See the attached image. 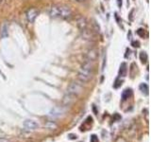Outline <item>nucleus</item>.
Instances as JSON below:
<instances>
[{"label": "nucleus", "mask_w": 151, "mask_h": 142, "mask_svg": "<svg viewBox=\"0 0 151 142\" xmlns=\"http://www.w3.org/2000/svg\"><path fill=\"white\" fill-rule=\"evenodd\" d=\"M75 1H77V2H83V1H85V0H75Z\"/></svg>", "instance_id": "25"}, {"label": "nucleus", "mask_w": 151, "mask_h": 142, "mask_svg": "<svg viewBox=\"0 0 151 142\" xmlns=\"http://www.w3.org/2000/svg\"><path fill=\"white\" fill-rule=\"evenodd\" d=\"M0 142H11V141L6 139V138H4V137H0Z\"/></svg>", "instance_id": "23"}, {"label": "nucleus", "mask_w": 151, "mask_h": 142, "mask_svg": "<svg viewBox=\"0 0 151 142\" xmlns=\"http://www.w3.org/2000/svg\"><path fill=\"white\" fill-rule=\"evenodd\" d=\"M147 59H148V57H147V54H146V52L142 51L140 53V61L143 64H145L146 62H147Z\"/></svg>", "instance_id": "15"}, {"label": "nucleus", "mask_w": 151, "mask_h": 142, "mask_svg": "<svg viewBox=\"0 0 151 142\" xmlns=\"http://www.w3.org/2000/svg\"><path fill=\"white\" fill-rule=\"evenodd\" d=\"M65 106H57L50 111V116L53 117H60L65 113Z\"/></svg>", "instance_id": "8"}, {"label": "nucleus", "mask_w": 151, "mask_h": 142, "mask_svg": "<svg viewBox=\"0 0 151 142\" xmlns=\"http://www.w3.org/2000/svg\"><path fill=\"white\" fill-rule=\"evenodd\" d=\"M80 35L82 39L87 41H96L97 39V33L94 32L92 28H85L83 30H80Z\"/></svg>", "instance_id": "2"}, {"label": "nucleus", "mask_w": 151, "mask_h": 142, "mask_svg": "<svg viewBox=\"0 0 151 142\" xmlns=\"http://www.w3.org/2000/svg\"><path fill=\"white\" fill-rule=\"evenodd\" d=\"M127 65L126 63H122L120 65V69H119V76L120 77H125L127 75Z\"/></svg>", "instance_id": "13"}, {"label": "nucleus", "mask_w": 151, "mask_h": 142, "mask_svg": "<svg viewBox=\"0 0 151 142\" xmlns=\"http://www.w3.org/2000/svg\"><path fill=\"white\" fill-rule=\"evenodd\" d=\"M76 97L75 95H72V94H69L67 93L63 97V103L64 106H70L71 104H72L75 101H76Z\"/></svg>", "instance_id": "10"}, {"label": "nucleus", "mask_w": 151, "mask_h": 142, "mask_svg": "<svg viewBox=\"0 0 151 142\" xmlns=\"http://www.w3.org/2000/svg\"><path fill=\"white\" fill-rule=\"evenodd\" d=\"M121 84H122V80H120L119 79H117V80H116V82H115V84L113 85V86H114L115 88H118Z\"/></svg>", "instance_id": "20"}, {"label": "nucleus", "mask_w": 151, "mask_h": 142, "mask_svg": "<svg viewBox=\"0 0 151 142\" xmlns=\"http://www.w3.org/2000/svg\"><path fill=\"white\" fill-rule=\"evenodd\" d=\"M90 141H91V142H99L98 137H97L96 135H93L91 136V139H90Z\"/></svg>", "instance_id": "19"}, {"label": "nucleus", "mask_w": 151, "mask_h": 142, "mask_svg": "<svg viewBox=\"0 0 151 142\" xmlns=\"http://www.w3.org/2000/svg\"><path fill=\"white\" fill-rule=\"evenodd\" d=\"M122 4H123L122 0H117V5H118V7L121 8V7H122Z\"/></svg>", "instance_id": "24"}, {"label": "nucleus", "mask_w": 151, "mask_h": 142, "mask_svg": "<svg viewBox=\"0 0 151 142\" xmlns=\"http://www.w3.org/2000/svg\"><path fill=\"white\" fill-rule=\"evenodd\" d=\"M97 57H98V50L96 49H91L86 52V54H85V60L93 63V62L97 59Z\"/></svg>", "instance_id": "5"}, {"label": "nucleus", "mask_w": 151, "mask_h": 142, "mask_svg": "<svg viewBox=\"0 0 151 142\" xmlns=\"http://www.w3.org/2000/svg\"><path fill=\"white\" fill-rule=\"evenodd\" d=\"M49 14L53 18H61V19H70L73 15V12L68 6L65 5H53L50 8Z\"/></svg>", "instance_id": "1"}, {"label": "nucleus", "mask_w": 151, "mask_h": 142, "mask_svg": "<svg viewBox=\"0 0 151 142\" xmlns=\"http://www.w3.org/2000/svg\"><path fill=\"white\" fill-rule=\"evenodd\" d=\"M24 127L28 131H34L39 128V123L32 120H27L24 122Z\"/></svg>", "instance_id": "7"}, {"label": "nucleus", "mask_w": 151, "mask_h": 142, "mask_svg": "<svg viewBox=\"0 0 151 142\" xmlns=\"http://www.w3.org/2000/svg\"><path fill=\"white\" fill-rule=\"evenodd\" d=\"M137 34H138L140 37H145V30H143V28H139V30H137Z\"/></svg>", "instance_id": "18"}, {"label": "nucleus", "mask_w": 151, "mask_h": 142, "mask_svg": "<svg viewBox=\"0 0 151 142\" xmlns=\"http://www.w3.org/2000/svg\"><path fill=\"white\" fill-rule=\"evenodd\" d=\"M9 36V27L8 24H3L1 27V37L2 38H7Z\"/></svg>", "instance_id": "12"}, {"label": "nucleus", "mask_w": 151, "mask_h": 142, "mask_svg": "<svg viewBox=\"0 0 151 142\" xmlns=\"http://www.w3.org/2000/svg\"><path fill=\"white\" fill-rule=\"evenodd\" d=\"M93 77V72L90 71H86L83 69H80L78 74V78L81 83H88Z\"/></svg>", "instance_id": "4"}, {"label": "nucleus", "mask_w": 151, "mask_h": 142, "mask_svg": "<svg viewBox=\"0 0 151 142\" xmlns=\"http://www.w3.org/2000/svg\"><path fill=\"white\" fill-rule=\"evenodd\" d=\"M131 94H132L131 89H126V90H124V92H123V94H122L123 101H126V99H129L131 96Z\"/></svg>", "instance_id": "14"}, {"label": "nucleus", "mask_w": 151, "mask_h": 142, "mask_svg": "<svg viewBox=\"0 0 151 142\" xmlns=\"http://www.w3.org/2000/svg\"><path fill=\"white\" fill-rule=\"evenodd\" d=\"M82 90H83V88L79 83H70V85L67 88V93L75 95V96H78V94H80L82 92Z\"/></svg>", "instance_id": "3"}, {"label": "nucleus", "mask_w": 151, "mask_h": 142, "mask_svg": "<svg viewBox=\"0 0 151 142\" xmlns=\"http://www.w3.org/2000/svg\"><path fill=\"white\" fill-rule=\"evenodd\" d=\"M131 45L133 47H139L140 46V43L138 41H133L131 43Z\"/></svg>", "instance_id": "21"}, {"label": "nucleus", "mask_w": 151, "mask_h": 142, "mask_svg": "<svg viewBox=\"0 0 151 142\" xmlns=\"http://www.w3.org/2000/svg\"><path fill=\"white\" fill-rule=\"evenodd\" d=\"M88 24L89 23H88L87 18L84 17V16H79L77 19V26L80 30H85V28H87Z\"/></svg>", "instance_id": "9"}, {"label": "nucleus", "mask_w": 151, "mask_h": 142, "mask_svg": "<svg viewBox=\"0 0 151 142\" xmlns=\"http://www.w3.org/2000/svg\"><path fill=\"white\" fill-rule=\"evenodd\" d=\"M139 88H140V90L143 93H145L146 95L148 94V85L146 84V83H142V84H140Z\"/></svg>", "instance_id": "16"}, {"label": "nucleus", "mask_w": 151, "mask_h": 142, "mask_svg": "<svg viewBox=\"0 0 151 142\" xmlns=\"http://www.w3.org/2000/svg\"><path fill=\"white\" fill-rule=\"evenodd\" d=\"M133 12H134V9H131V12L129 14V19L130 21L133 20Z\"/></svg>", "instance_id": "22"}, {"label": "nucleus", "mask_w": 151, "mask_h": 142, "mask_svg": "<svg viewBox=\"0 0 151 142\" xmlns=\"http://www.w3.org/2000/svg\"><path fill=\"white\" fill-rule=\"evenodd\" d=\"M92 30L96 32V33H99L100 32V27H99V25L96 23V22H93V28H92Z\"/></svg>", "instance_id": "17"}, {"label": "nucleus", "mask_w": 151, "mask_h": 142, "mask_svg": "<svg viewBox=\"0 0 151 142\" xmlns=\"http://www.w3.org/2000/svg\"><path fill=\"white\" fill-rule=\"evenodd\" d=\"M80 69H83V70H86V71H90V72H93V64L92 62L85 61L84 63L82 64Z\"/></svg>", "instance_id": "11"}, {"label": "nucleus", "mask_w": 151, "mask_h": 142, "mask_svg": "<svg viewBox=\"0 0 151 142\" xmlns=\"http://www.w3.org/2000/svg\"><path fill=\"white\" fill-rule=\"evenodd\" d=\"M38 14H39V11H38L37 9H35V8H31V9H28V11L27 12V13H26L27 21H28V22H30V23L34 22V21H35V19H36V17L38 16Z\"/></svg>", "instance_id": "6"}]
</instances>
